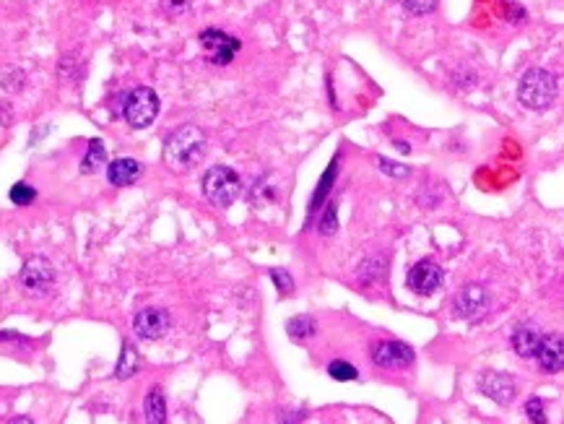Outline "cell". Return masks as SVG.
<instances>
[{
	"mask_svg": "<svg viewBox=\"0 0 564 424\" xmlns=\"http://www.w3.org/2000/svg\"><path fill=\"white\" fill-rule=\"evenodd\" d=\"M205 133L198 125H182L167 138L164 146V159L172 170H190L205 156Z\"/></svg>",
	"mask_w": 564,
	"mask_h": 424,
	"instance_id": "1",
	"label": "cell"
},
{
	"mask_svg": "<svg viewBox=\"0 0 564 424\" xmlns=\"http://www.w3.org/2000/svg\"><path fill=\"white\" fill-rule=\"evenodd\" d=\"M518 96L528 110H549L556 99V78L544 68H530L518 86Z\"/></svg>",
	"mask_w": 564,
	"mask_h": 424,
	"instance_id": "2",
	"label": "cell"
},
{
	"mask_svg": "<svg viewBox=\"0 0 564 424\" xmlns=\"http://www.w3.org/2000/svg\"><path fill=\"white\" fill-rule=\"evenodd\" d=\"M203 193L205 198L214 206H231L242 193V182L237 177V172L229 170V167H214V170L205 172L203 177Z\"/></svg>",
	"mask_w": 564,
	"mask_h": 424,
	"instance_id": "3",
	"label": "cell"
},
{
	"mask_svg": "<svg viewBox=\"0 0 564 424\" xmlns=\"http://www.w3.org/2000/svg\"><path fill=\"white\" fill-rule=\"evenodd\" d=\"M122 115L128 120L130 127L136 130H143L156 120L159 115V96H156L154 89H146V86H138L125 96V107H122Z\"/></svg>",
	"mask_w": 564,
	"mask_h": 424,
	"instance_id": "4",
	"label": "cell"
},
{
	"mask_svg": "<svg viewBox=\"0 0 564 424\" xmlns=\"http://www.w3.org/2000/svg\"><path fill=\"white\" fill-rule=\"evenodd\" d=\"M21 287L29 292V294H47L55 284V268L47 258H29L21 268Z\"/></svg>",
	"mask_w": 564,
	"mask_h": 424,
	"instance_id": "5",
	"label": "cell"
},
{
	"mask_svg": "<svg viewBox=\"0 0 564 424\" xmlns=\"http://www.w3.org/2000/svg\"><path fill=\"white\" fill-rule=\"evenodd\" d=\"M200 47H203L205 58L216 63V66H226L234 60V55L240 52V39L224 35L219 29H205L200 35Z\"/></svg>",
	"mask_w": 564,
	"mask_h": 424,
	"instance_id": "6",
	"label": "cell"
},
{
	"mask_svg": "<svg viewBox=\"0 0 564 424\" xmlns=\"http://www.w3.org/2000/svg\"><path fill=\"white\" fill-rule=\"evenodd\" d=\"M489 310V297L484 287L479 284H468V287H463L458 292V297H455V315L463 318V320H479L484 318Z\"/></svg>",
	"mask_w": 564,
	"mask_h": 424,
	"instance_id": "7",
	"label": "cell"
},
{
	"mask_svg": "<svg viewBox=\"0 0 564 424\" xmlns=\"http://www.w3.org/2000/svg\"><path fill=\"white\" fill-rule=\"evenodd\" d=\"M133 331H136L138 339L143 341L162 339L164 333L169 331V315L162 307H146L133 318Z\"/></svg>",
	"mask_w": 564,
	"mask_h": 424,
	"instance_id": "8",
	"label": "cell"
},
{
	"mask_svg": "<svg viewBox=\"0 0 564 424\" xmlns=\"http://www.w3.org/2000/svg\"><path fill=\"white\" fill-rule=\"evenodd\" d=\"M442 279L444 273L435 261H419L409 271V289L421 294V297H427V294H435L437 289L442 287Z\"/></svg>",
	"mask_w": 564,
	"mask_h": 424,
	"instance_id": "9",
	"label": "cell"
},
{
	"mask_svg": "<svg viewBox=\"0 0 564 424\" xmlns=\"http://www.w3.org/2000/svg\"><path fill=\"white\" fill-rule=\"evenodd\" d=\"M372 362L377 367H409L414 362V349L403 341H377L372 347Z\"/></svg>",
	"mask_w": 564,
	"mask_h": 424,
	"instance_id": "10",
	"label": "cell"
},
{
	"mask_svg": "<svg viewBox=\"0 0 564 424\" xmlns=\"http://www.w3.org/2000/svg\"><path fill=\"white\" fill-rule=\"evenodd\" d=\"M479 388L484 396H489L496 404H510L515 399V380L510 375L502 373H487L479 378Z\"/></svg>",
	"mask_w": 564,
	"mask_h": 424,
	"instance_id": "11",
	"label": "cell"
},
{
	"mask_svg": "<svg viewBox=\"0 0 564 424\" xmlns=\"http://www.w3.org/2000/svg\"><path fill=\"white\" fill-rule=\"evenodd\" d=\"M536 359L544 373H559L564 365V347L562 336H544L536 351Z\"/></svg>",
	"mask_w": 564,
	"mask_h": 424,
	"instance_id": "12",
	"label": "cell"
},
{
	"mask_svg": "<svg viewBox=\"0 0 564 424\" xmlns=\"http://www.w3.org/2000/svg\"><path fill=\"white\" fill-rule=\"evenodd\" d=\"M141 172H143L141 161H136V159H115L110 167H107V177H110L112 185L125 187V185H133V182L141 177Z\"/></svg>",
	"mask_w": 564,
	"mask_h": 424,
	"instance_id": "13",
	"label": "cell"
},
{
	"mask_svg": "<svg viewBox=\"0 0 564 424\" xmlns=\"http://www.w3.org/2000/svg\"><path fill=\"white\" fill-rule=\"evenodd\" d=\"M541 339H544V336H541L536 328L523 325V328H518V331L513 333V347H515V351H518L520 356L530 359V356H536V351H539Z\"/></svg>",
	"mask_w": 564,
	"mask_h": 424,
	"instance_id": "14",
	"label": "cell"
},
{
	"mask_svg": "<svg viewBox=\"0 0 564 424\" xmlns=\"http://www.w3.org/2000/svg\"><path fill=\"white\" fill-rule=\"evenodd\" d=\"M143 411H146V419L151 424H162L167 419V404H164V393L159 388H151L148 390V396H146V404H143Z\"/></svg>",
	"mask_w": 564,
	"mask_h": 424,
	"instance_id": "15",
	"label": "cell"
},
{
	"mask_svg": "<svg viewBox=\"0 0 564 424\" xmlns=\"http://www.w3.org/2000/svg\"><path fill=\"white\" fill-rule=\"evenodd\" d=\"M104 161H107L104 144L99 141V138H94V141L89 144V151H86L84 161H81V172H84V175H91V172H96L99 167H102Z\"/></svg>",
	"mask_w": 564,
	"mask_h": 424,
	"instance_id": "16",
	"label": "cell"
},
{
	"mask_svg": "<svg viewBox=\"0 0 564 424\" xmlns=\"http://www.w3.org/2000/svg\"><path fill=\"white\" fill-rule=\"evenodd\" d=\"M138 370V351L133 344H125L122 347V354H120V362H117V378H130V375H136Z\"/></svg>",
	"mask_w": 564,
	"mask_h": 424,
	"instance_id": "17",
	"label": "cell"
},
{
	"mask_svg": "<svg viewBox=\"0 0 564 424\" xmlns=\"http://www.w3.org/2000/svg\"><path fill=\"white\" fill-rule=\"evenodd\" d=\"M317 331V323L309 318V315H302V318H291L289 320V333L291 339H307Z\"/></svg>",
	"mask_w": 564,
	"mask_h": 424,
	"instance_id": "18",
	"label": "cell"
},
{
	"mask_svg": "<svg viewBox=\"0 0 564 424\" xmlns=\"http://www.w3.org/2000/svg\"><path fill=\"white\" fill-rule=\"evenodd\" d=\"M328 375L333 378V380H357L359 373H357V367L349 365V362H343V359H333L331 365H328Z\"/></svg>",
	"mask_w": 564,
	"mask_h": 424,
	"instance_id": "19",
	"label": "cell"
},
{
	"mask_svg": "<svg viewBox=\"0 0 564 424\" xmlns=\"http://www.w3.org/2000/svg\"><path fill=\"white\" fill-rule=\"evenodd\" d=\"M34 198H37V190L32 185H26V182H16V185L11 187V201L16 206H29Z\"/></svg>",
	"mask_w": 564,
	"mask_h": 424,
	"instance_id": "20",
	"label": "cell"
},
{
	"mask_svg": "<svg viewBox=\"0 0 564 424\" xmlns=\"http://www.w3.org/2000/svg\"><path fill=\"white\" fill-rule=\"evenodd\" d=\"M401 6L414 16H424L429 11H435L437 0H401Z\"/></svg>",
	"mask_w": 564,
	"mask_h": 424,
	"instance_id": "21",
	"label": "cell"
},
{
	"mask_svg": "<svg viewBox=\"0 0 564 424\" xmlns=\"http://www.w3.org/2000/svg\"><path fill=\"white\" fill-rule=\"evenodd\" d=\"M335 227H338V219H335V204H328L323 219H320V232H323V235H333Z\"/></svg>",
	"mask_w": 564,
	"mask_h": 424,
	"instance_id": "22",
	"label": "cell"
},
{
	"mask_svg": "<svg viewBox=\"0 0 564 424\" xmlns=\"http://www.w3.org/2000/svg\"><path fill=\"white\" fill-rule=\"evenodd\" d=\"M271 279L276 281L278 292H283V294H291V289H294V281H291L289 273H286V271H278V268H271Z\"/></svg>",
	"mask_w": 564,
	"mask_h": 424,
	"instance_id": "23",
	"label": "cell"
},
{
	"mask_svg": "<svg viewBox=\"0 0 564 424\" xmlns=\"http://www.w3.org/2000/svg\"><path fill=\"white\" fill-rule=\"evenodd\" d=\"M525 411H528V419H533V422H539V424L546 422V416H544V401L541 399H530L528 404H525Z\"/></svg>",
	"mask_w": 564,
	"mask_h": 424,
	"instance_id": "24",
	"label": "cell"
},
{
	"mask_svg": "<svg viewBox=\"0 0 564 424\" xmlns=\"http://www.w3.org/2000/svg\"><path fill=\"white\" fill-rule=\"evenodd\" d=\"M333 177H335V161H333V164H331V167H328V172H325V177L320 180V187H317V193H315V204H317V198H320V195L328 193V187H331Z\"/></svg>",
	"mask_w": 564,
	"mask_h": 424,
	"instance_id": "25",
	"label": "cell"
},
{
	"mask_svg": "<svg viewBox=\"0 0 564 424\" xmlns=\"http://www.w3.org/2000/svg\"><path fill=\"white\" fill-rule=\"evenodd\" d=\"M380 167H383V172H387V175H395V177H403V175H409V167H395L393 161L380 159Z\"/></svg>",
	"mask_w": 564,
	"mask_h": 424,
	"instance_id": "26",
	"label": "cell"
},
{
	"mask_svg": "<svg viewBox=\"0 0 564 424\" xmlns=\"http://www.w3.org/2000/svg\"><path fill=\"white\" fill-rule=\"evenodd\" d=\"M164 6H167L169 13H180V11H185L188 0H164Z\"/></svg>",
	"mask_w": 564,
	"mask_h": 424,
	"instance_id": "27",
	"label": "cell"
}]
</instances>
